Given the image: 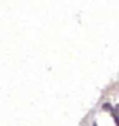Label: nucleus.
Wrapping results in <instances>:
<instances>
[{
  "label": "nucleus",
  "instance_id": "obj_1",
  "mask_svg": "<svg viewBox=\"0 0 119 126\" xmlns=\"http://www.w3.org/2000/svg\"><path fill=\"white\" fill-rule=\"evenodd\" d=\"M115 111H116V112H115V114H116V116H117V117L119 118V104H118V105H117V106H116V110H115Z\"/></svg>",
  "mask_w": 119,
  "mask_h": 126
}]
</instances>
